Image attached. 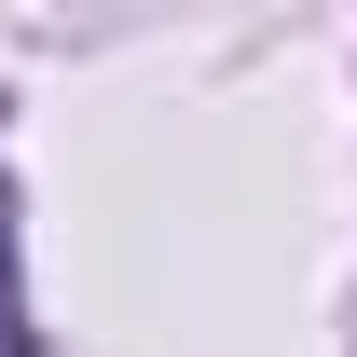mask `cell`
<instances>
[{
  "label": "cell",
  "instance_id": "1",
  "mask_svg": "<svg viewBox=\"0 0 357 357\" xmlns=\"http://www.w3.org/2000/svg\"><path fill=\"white\" fill-rule=\"evenodd\" d=\"M0 357H42V330H28V289H14V192H0Z\"/></svg>",
  "mask_w": 357,
  "mask_h": 357
}]
</instances>
